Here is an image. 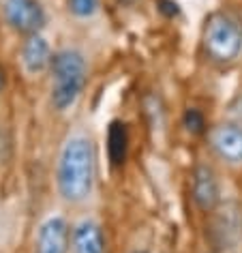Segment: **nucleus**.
<instances>
[{"mask_svg": "<svg viewBox=\"0 0 242 253\" xmlns=\"http://www.w3.org/2000/svg\"><path fill=\"white\" fill-rule=\"evenodd\" d=\"M94 148L86 137H71L60 155L58 189L67 202H84L94 185Z\"/></svg>", "mask_w": 242, "mask_h": 253, "instance_id": "obj_1", "label": "nucleus"}, {"mask_svg": "<svg viewBox=\"0 0 242 253\" xmlns=\"http://www.w3.org/2000/svg\"><path fill=\"white\" fill-rule=\"evenodd\" d=\"M52 103L56 110H67L80 99L86 86V60L75 49H62L52 58Z\"/></svg>", "mask_w": 242, "mask_h": 253, "instance_id": "obj_2", "label": "nucleus"}, {"mask_svg": "<svg viewBox=\"0 0 242 253\" xmlns=\"http://www.w3.org/2000/svg\"><path fill=\"white\" fill-rule=\"evenodd\" d=\"M202 45L214 62H232L242 52V28L227 13H212L203 24Z\"/></svg>", "mask_w": 242, "mask_h": 253, "instance_id": "obj_3", "label": "nucleus"}, {"mask_svg": "<svg viewBox=\"0 0 242 253\" xmlns=\"http://www.w3.org/2000/svg\"><path fill=\"white\" fill-rule=\"evenodd\" d=\"M4 20L13 30L22 35H37L45 24V13L39 0H7L4 2Z\"/></svg>", "mask_w": 242, "mask_h": 253, "instance_id": "obj_4", "label": "nucleus"}, {"mask_svg": "<svg viewBox=\"0 0 242 253\" xmlns=\"http://www.w3.org/2000/svg\"><path fill=\"white\" fill-rule=\"evenodd\" d=\"M71 230L62 217H52L41 225L37 236V253H69Z\"/></svg>", "mask_w": 242, "mask_h": 253, "instance_id": "obj_5", "label": "nucleus"}, {"mask_svg": "<svg viewBox=\"0 0 242 253\" xmlns=\"http://www.w3.org/2000/svg\"><path fill=\"white\" fill-rule=\"evenodd\" d=\"M210 144L221 159L229 163H242V126L225 123L210 131Z\"/></svg>", "mask_w": 242, "mask_h": 253, "instance_id": "obj_6", "label": "nucleus"}, {"mask_svg": "<svg viewBox=\"0 0 242 253\" xmlns=\"http://www.w3.org/2000/svg\"><path fill=\"white\" fill-rule=\"evenodd\" d=\"M193 200L202 211H214L219 204V180L208 166H197L193 172Z\"/></svg>", "mask_w": 242, "mask_h": 253, "instance_id": "obj_7", "label": "nucleus"}, {"mask_svg": "<svg viewBox=\"0 0 242 253\" xmlns=\"http://www.w3.org/2000/svg\"><path fill=\"white\" fill-rule=\"evenodd\" d=\"M52 52H49V45L43 37L37 33V35H30L26 37L22 45V62L26 67L28 73H41L45 71L47 67H52Z\"/></svg>", "mask_w": 242, "mask_h": 253, "instance_id": "obj_8", "label": "nucleus"}, {"mask_svg": "<svg viewBox=\"0 0 242 253\" xmlns=\"http://www.w3.org/2000/svg\"><path fill=\"white\" fill-rule=\"evenodd\" d=\"M73 251L75 253H105L103 234L94 221H81L73 232Z\"/></svg>", "mask_w": 242, "mask_h": 253, "instance_id": "obj_9", "label": "nucleus"}, {"mask_svg": "<svg viewBox=\"0 0 242 253\" xmlns=\"http://www.w3.org/2000/svg\"><path fill=\"white\" fill-rule=\"evenodd\" d=\"M107 153H110L112 166H122L126 161V153H129V129L124 123L114 120L107 131Z\"/></svg>", "mask_w": 242, "mask_h": 253, "instance_id": "obj_10", "label": "nucleus"}, {"mask_svg": "<svg viewBox=\"0 0 242 253\" xmlns=\"http://www.w3.org/2000/svg\"><path fill=\"white\" fill-rule=\"evenodd\" d=\"M182 125H184V129L193 135H200L206 131V118H203V114L200 110H195V107H189V110L184 112Z\"/></svg>", "mask_w": 242, "mask_h": 253, "instance_id": "obj_11", "label": "nucleus"}, {"mask_svg": "<svg viewBox=\"0 0 242 253\" xmlns=\"http://www.w3.org/2000/svg\"><path fill=\"white\" fill-rule=\"evenodd\" d=\"M69 9L78 17H90L99 9V0H69Z\"/></svg>", "mask_w": 242, "mask_h": 253, "instance_id": "obj_12", "label": "nucleus"}, {"mask_svg": "<svg viewBox=\"0 0 242 253\" xmlns=\"http://www.w3.org/2000/svg\"><path fill=\"white\" fill-rule=\"evenodd\" d=\"M2 84H4V80H2V71H0V92H2Z\"/></svg>", "mask_w": 242, "mask_h": 253, "instance_id": "obj_13", "label": "nucleus"}, {"mask_svg": "<svg viewBox=\"0 0 242 253\" xmlns=\"http://www.w3.org/2000/svg\"><path fill=\"white\" fill-rule=\"evenodd\" d=\"M133 253H146V251H133Z\"/></svg>", "mask_w": 242, "mask_h": 253, "instance_id": "obj_14", "label": "nucleus"}]
</instances>
